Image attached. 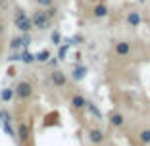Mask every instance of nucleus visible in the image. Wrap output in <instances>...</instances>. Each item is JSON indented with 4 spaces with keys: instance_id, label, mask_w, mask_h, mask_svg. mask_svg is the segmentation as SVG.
<instances>
[{
    "instance_id": "nucleus-1",
    "label": "nucleus",
    "mask_w": 150,
    "mask_h": 146,
    "mask_svg": "<svg viewBox=\"0 0 150 146\" xmlns=\"http://www.w3.org/2000/svg\"><path fill=\"white\" fill-rule=\"evenodd\" d=\"M13 23H16V27H18L21 33H29L33 29V23H31V18L25 13V10L18 8L16 10V13H13Z\"/></svg>"
},
{
    "instance_id": "nucleus-2",
    "label": "nucleus",
    "mask_w": 150,
    "mask_h": 146,
    "mask_svg": "<svg viewBox=\"0 0 150 146\" xmlns=\"http://www.w3.org/2000/svg\"><path fill=\"white\" fill-rule=\"evenodd\" d=\"M31 23H33V27H37V29H40V31H46V29L50 27V23H52V19L46 16L44 10H39V12H35L31 16Z\"/></svg>"
},
{
    "instance_id": "nucleus-3",
    "label": "nucleus",
    "mask_w": 150,
    "mask_h": 146,
    "mask_svg": "<svg viewBox=\"0 0 150 146\" xmlns=\"http://www.w3.org/2000/svg\"><path fill=\"white\" fill-rule=\"evenodd\" d=\"M13 94L18 98H21V100H27V98H31V94H33V85L29 83V81H19V83L16 85V89H13Z\"/></svg>"
},
{
    "instance_id": "nucleus-4",
    "label": "nucleus",
    "mask_w": 150,
    "mask_h": 146,
    "mask_svg": "<svg viewBox=\"0 0 150 146\" xmlns=\"http://www.w3.org/2000/svg\"><path fill=\"white\" fill-rule=\"evenodd\" d=\"M29 44H31V37H29V33H23V37H16V39L10 40V48L12 50L27 48Z\"/></svg>"
},
{
    "instance_id": "nucleus-5",
    "label": "nucleus",
    "mask_w": 150,
    "mask_h": 146,
    "mask_svg": "<svg viewBox=\"0 0 150 146\" xmlns=\"http://www.w3.org/2000/svg\"><path fill=\"white\" fill-rule=\"evenodd\" d=\"M50 81H52L56 87H66V83H67L66 73H64V71H60V69H54L52 73H50Z\"/></svg>"
},
{
    "instance_id": "nucleus-6",
    "label": "nucleus",
    "mask_w": 150,
    "mask_h": 146,
    "mask_svg": "<svg viewBox=\"0 0 150 146\" xmlns=\"http://www.w3.org/2000/svg\"><path fill=\"white\" fill-rule=\"evenodd\" d=\"M127 23L131 27H139V25H141V13L135 12V10H133V12H129L127 13Z\"/></svg>"
},
{
    "instance_id": "nucleus-7",
    "label": "nucleus",
    "mask_w": 150,
    "mask_h": 146,
    "mask_svg": "<svg viewBox=\"0 0 150 146\" xmlns=\"http://www.w3.org/2000/svg\"><path fill=\"white\" fill-rule=\"evenodd\" d=\"M129 52H131V44L129 42H117L115 44V54L117 56H127Z\"/></svg>"
},
{
    "instance_id": "nucleus-8",
    "label": "nucleus",
    "mask_w": 150,
    "mask_h": 146,
    "mask_svg": "<svg viewBox=\"0 0 150 146\" xmlns=\"http://www.w3.org/2000/svg\"><path fill=\"white\" fill-rule=\"evenodd\" d=\"M93 16H94V18H106V16H108L106 4H96L93 8Z\"/></svg>"
},
{
    "instance_id": "nucleus-9",
    "label": "nucleus",
    "mask_w": 150,
    "mask_h": 146,
    "mask_svg": "<svg viewBox=\"0 0 150 146\" xmlns=\"http://www.w3.org/2000/svg\"><path fill=\"white\" fill-rule=\"evenodd\" d=\"M85 75H87V67H85V66H79V67H75V69H73V73H71V77H73L75 81H81V79H83Z\"/></svg>"
},
{
    "instance_id": "nucleus-10",
    "label": "nucleus",
    "mask_w": 150,
    "mask_h": 146,
    "mask_svg": "<svg viewBox=\"0 0 150 146\" xmlns=\"http://www.w3.org/2000/svg\"><path fill=\"white\" fill-rule=\"evenodd\" d=\"M18 137L21 138L23 142H25V140H29V127H27L25 123H21V125L18 127Z\"/></svg>"
},
{
    "instance_id": "nucleus-11",
    "label": "nucleus",
    "mask_w": 150,
    "mask_h": 146,
    "mask_svg": "<svg viewBox=\"0 0 150 146\" xmlns=\"http://www.w3.org/2000/svg\"><path fill=\"white\" fill-rule=\"evenodd\" d=\"M50 60V50H40L39 54H35V62H40V63H46Z\"/></svg>"
},
{
    "instance_id": "nucleus-12",
    "label": "nucleus",
    "mask_w": 150,
    "mask_h": 146,
    "mask_svg": "<svg viewBox=\"0 0 150 146\" xmlns=\"http://www.w3.org/2000/svg\"><path fill=\"white\" fill-rule=\"evenodd\" d=\"M19 60H21L23 63H33V62H35V54H31V52H27V50H23V52L19 54Z\"/></svg>"
},
{
    "instance_id": "nucleus-13",
    "label": "nucleus",
    "mask_w": 150,
    "mask_h": 146,
    "mask_svg": "<svg viewBox=\"0 0 150 146\" xmlns=\"http://www.w3.org/2000/svg\"><path fill=\"white\" fill-rule=\"evenodd\" d=\"M71 104H73V108H77V110H79V108H85V104H87V102H85V98L81 96V94H75V96L71 98Z\"/></svg>"
},
{
    "instance_id": "nucleus-14",
    "label": "nucleus",
    "mask_w": 150,
    "mask_h": 146,
    "mask_svg": "<svg viewBox=\"0 0 150 146\" xmlns=\"http://www.w3.org/2000/svg\"><path fill=\"white\" fill-rule=\"evenodd\" d=\"M12 98H13V89H4L0 92V100L2 102H10Z\"/></svg>"
},
{
    "instance_id": "nucleus-15",
    "label": "nucleus",
    "mask_w": 150,
    "mask_h": 146,
    "mask_svg": "<svg viewBox=\"0 0 150 146\" xmlns=\"http://www.w3.org/2000/svg\"><path fill=\"white\" fill-rule=\"evenodd\" d=\"M91 140L93 142H102L104 140V135H102L98 129H94V131H91Z\"/></svg>"
},
{
    "instance_id": "nucleus-16",
    "label": "nucleus",
    "mask_w": 150,
    "mask_h": 146,
    "mask_svg": "<svg viewBox=\"0 0 150 146\" xmlns=\"http://www.w3.org/2000/svg\"><path fill=\"white\" fill-rule=\"evenodd\" d=\"M85 106H87V108H88V110L93 111V114H94V115H96V117H102V111H100V110H98V108H96V106H94V104H91V102H87V104H85Z\"/></svg>"
},
{
    "instance_id": "nucleus-17",
    "label": "nucleus",
    "mask_w": 150,
    "mask_h": 146,
    "mask_svg": "<svg viewBox=\"0 0 150 146\" xmlns=\"http://www.w3.org/2000/svg\"><path fill=\"white\" fill-rule=\"evenodd\" d=\"M112 123H114L115 127H119V125L123 123V117H121L119 114H114V115H112Z\"/></svg>"
},
{
    "instance_id": "nucleus-18",
    "label": "nucleus",
    "mask_w": 150,
    "mask_h": 146,
    "mask_svg": "<svg viewBox=\"0 0 150 146\" xmlns=\"http://www.w3.org/2000/svg\"><path fill=\"white\" fill-rule=\"evenodd\" d=\"M44 12H46V16H48L50 19H54V18H56V13H58V10L54 8V6H48V8L44 10Z\"/></svg>"
},
{
    "instance_id": "nucleus-19",
    "label": "nucleus",
    "mask_w": 150,
    "mask_h": 146,
    "mask_svg": "<svg viewBox=\"0 0 150 146\" xmlns=\"http://www.w3.org/2000/svg\"><path fill=\"white\" fill-rule=\"evenodd\" d=\"M39 6H42V8H48V6H52L54 4V0H35Z\"/></svg>"
},
{
    "instance_id": "nucleus-20",
    "label": "nucleus",
    "mask_w": 150,
    "mask_h": 146,
    "mask_svg": "<svg viewBox=\"0 0 150 146\" xmlns=\"http://www.w3.org/2000/svg\"><path fill=\"white\" fill-rule=\"evenodd\" d=\"M50 39H52V42H54V44H60V40H62V35H60L58 31H54Z\"/></svg>"
},
{
    "instance_id": "nucleus-21",
    "label": "nucleus",
    "mask_w": 150,
    "mask_h": 146,
    "mask_svg": "<svg viewBox=\"0 0 150 146\" xmlns=\"http://www.w3.org/2000/svg\"><path fill=\"white\" fill-rule=\"evenodd\" d=\"M141 140L148 144V142H150V131H142V133H141Z\"/></svg>"
},
{
    "instance_id": "nucleus-22",
    "label": "nucleus",
    "mask_w": 150,
    "mask_h": 146,
    "mask_svg": "<svg viewBox=\"0 0 150 146\" xmlns=\"http://www.w3.org/2000/svg\"><path fill=\"white\" fill-rule=\"evenodd\" d=\"M4 131L10 135V137H13V131H12V127H10V123H4Z\"/></svg>"
},
{
    "instance_id": "nucleus-23",
    "label": "nucleus",
    "mask_w": 150,
    "mask_h": 146,
    "mask_svg": "<svg viewBox=\"0 0 150 146\" xmlns=\"http://www.w3.org/2000/svg\"><path fill=\"white\" fill-rule=\"evenodd\" d=\"M8 62H19V54L16 52V54H12V56L8 58Z\"/></svg>"
},
{
    "instance_id": "nucleus-24",
    "label": "nucleus",
    "mask_w": 150,
    "mask_h": 146,
    "mask_svg": "<svg viewBox=\"0 0 150 146\" xmlns=\"http://www.w3.org/2000/svg\"><path fill=\"white\" fill-rule=\"evenodd\" d=\"M46 63H50V66H56V63H58V60H56V58H52V60H48Z\"/></svg>"
},
{
    "instance_id": "nucleus-25",
    "label": "nucleus",
    "mask_w": 150,
    "mask_h": 146,
    "mask_svg": "<svg viewBox=\"0 0 150 146\" xmlns=\"http://www.w3.org/2000/svg\"><path fill=\"white\" fill-rule=\"evenodd\" d=\"M0 119H2V111H0Z\"/></svg>"
},
{
    "instance_id": "nucleus-26",
    "label": "nucleus",
    "mask_w": 150,
    "mask_h": 146,
    "mask_svg": "<svg viewBox=\"0 0 150 146\" xmlns=\"http://www.w3.org/2000/svg\"><path fill=\"white\" fill-rule=\"evenodd\" d=\"M0 2H2V0H0Z\"/></svg>"
}]
</instances>
